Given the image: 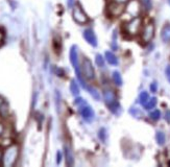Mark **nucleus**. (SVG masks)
<instances>
[{"label":"nucleus","instance_id":"obj_9","mask_svg":"<svg viewBox=\"0 0 170 167\" xmlns=\"http://www.w3.org/2000/svg\"><path fill=\"white\" fill-rule=\"evenodd\" d=\"M69 56H70V62L73 66L75 73H80V59H78V52H77V47L72 46L70 48V53H69Z\"/></svg>","mask_w":170,"mask_h":167},{"label":"nucleus","instance_id":"obj_36","mask_svg":"<svg viewBox=\"0 0 170 167\" xmlns=\"http://www.w3.org/2000/svg\"><path fill=\"white\" fill-rule=\"evenodd\" d=\"M0 160H1V153H0Z\"/></svg>","mask_w":170,"mask_h":167},{"label":"nucleus","instance_id":"obj_12","mask_svg":"<svg viewBox=\"0 0 170 167\" xmlns=\"http://www.w3.org/2000/svg\"><path fill=\"white\" fill-rule=\"evenodd\" d=\"M161 39L164 43H170V23H166L161 29Z\"/></svg>","mask_w":170,"mask_h":167},{"label":"nucleus","instance_id":"obj_8","mask_svg":"<svg viewBox=\"0 0 170 167\" xmlns=\"http://www.w3.org/2000/svg\"><path fill=\"white\" fill-rule=\"evenodd\" d=\"M80 116L83 117V119L87 122H92L93 119H94V111L93 109L88 106L87 104L85 105H81L80 106Z\"/></svg>","mask_w":170,"mask_h":167},{"label":"nucleus","instance_id":"obj_14","mask_svg":"<svg viewBox=\"0 0 170 167\" xmlns=\"http://www.w3.org/2000/svg\"><path fill=\"white\" fill-rule=\"evenodd\" d=\"M104 59L112 66H117L118 63H119V62H118V57L115 56L114 52H112V51H105Z\"/></svg>","mask_w":170,"mask_h":167},{"label":"nucleus","instance_id":"obj_7","mask_svg":"<svg viewBox=\"0 0 170 167\" xmlns=\"http://www.w3.org/2000/svg\"><path fill=\"white\" fill-rule=\"evenodd\" d=\"M141 12H142V7L139 0H129L125 4V11H124V13L129 14L130 16L129 18L140 16Z\"/></svg>","mask_w":170,"mask_h":167},{"label":"nucleus","instance_id":"obj_35","mask_svg":"<svg viewBox=\"0 0 170 167\" xmlns=\"http://www.w3.org/2000/svg\"><path fill=\"white\" fill-rule=\"evenodd\" d=\"M114 1H116L118 3H121V4H126L129 0H114Z\"/></svg>","mask_w":170,"mask_h":167},{"label":"nucleus","instance_id":"obj_28","mask_svg":"<svg viewBox=\"0 0 170 167\" xmlns=\"http://www.w3.org/2000/svg\"><path fill=\"white\" fill-rule=\"evenodd\" d=\"M75 104L78 105V106H81V105H85V104H86V101H85V100H84L83 98H80V97H78V98L75 99Z\"/></svg>","mask_w":170,"mask_h":167},{"label":"nucleus","instance_id":"obj_31","mask_svg":"<svg viewBox=\"0 0 170 167\" xmlns=\"http://www.w3.org/2000/svg\"><path fill=\"white\" fill-rule=\"evenodd\" d=\"M165 72H166V76H167V78H168V81H169V83H170V65L167 66Z\"/></svg>","mask_w":170,"mask_h":167},{"label":"nucleus","instance_id":"obj_18","mask_svg":"<svg viewBox=\"0 0 170 167\" xmlns=\"http://www.w3.org/2000/svg\"><path fill=\"white\" fill-rule=\"evenodd\" d=\"M129 114L135 118H142L143 117V112L137 107H132L129 109Z\"/></svg>","mask_w":170,"mask_h":167},{"label":"nucleus","instance_id":"obj_24","mask_svg":"<svg viewBox=\"0 0 170 167\" xmlns=\"http://www.w3.org/2000/svg\"><path fill=\"white\" fill-rule=\"evenodd\" d=\"M95 63H96L97 67H99V68H104V63H105L104 57L102 56L101 54H97L96 57H95Z\"/></svg>","mask_w":170,"mask_h":167},{"label":"nucleus","instance_id":"obj_37","mask_svg":"<svg viewBox=\"0 0 170 167\" xmlns=\"http://www.w3.org/2000/svg\"><path fill=\"white\" fill-rule=\"evenodd\" d=\"M167 1H168V3L170 4V0H167Z\"/></svg>","mask_w":170,"mask_h":167},{"label":"nucleus","instance_id":"obj_17","mask_svg":"<svg viewBox=\"0 0 170 167\" xmlns=\"http://www.w3.org/2000/svg\"><path fill=\"white\" fill-rule=\"evenodd\" d=\"M87 90L89 91V93L92 95V97L94 99L96 100H100V98H101V96H100V94L98 92V90L96 89L95 87L93 86H87Z\"/></svg>","mask_w":170,"mask_h":167},{"label":"nucleus","instance_id":"obj_6","mask_svg":"<svg viewBox=\"0 0 170 167\" xmlns=\"http://www.w3.org/2000/svg\"><path fill=\"white\" fill-rule=\"evenodd\" d=\"M80 71L83 73L84 77L87 78L89 81H92L95 78V70H94V67L91 63V61L87 57H84L80 64Z\"/></svg>","mask_w":170,"mask_h":167},{"label":"nucleus","instance_id":"obj_29","mask_svg":"<svg viewBox=\"0 0 170 167\" xmlns=\"http://www.w3.org/2000/svg\"><path fill=\"white\" fill-rule=\"evenodd\" d=\"M67 2H68V7H69V8H71V10L73 8L74 5L76 4V3H75V0H68Z\"/></svg>","mask_w":170,"mask_h":167},{"label":"nucleus","instance_id":"obj_10","mask_svg":"<svg viewBox=\"0 0 170 167\" xmlns=\"http://www.w3.org/2000/svg\"><path fill=\"white\" fill-rule=\"evenodd\" d=\"M84 39L87 41V43H89L91 46L93 47H97L98 45V42H97V37L94 32V30L92 28H87L84 32Z\"/></svg>","mask_w":170,"mask_h":167},{"label":"nucleus","instance_id":"obj_27","mask_svg":"<svg viewBox=\"0 0 170 167\" xmlns=\"http://www.w3.org/2000/svg\"><path fill=\"white\" fill-rule=\"evenodd\" d=\"M150 91L153 93H156L158 91V84L156 83V81H153V84H150Z\"/></svg>","mask_w":170,"mask_h":167},{"label":"nucleus","instance_id":"obj_1","mask_svg":"<svg viewBox=\"0 0 170 167\" xmlns=\"http://www.w3.org/2000/svg\"><path fill=\"white\" fill-rule=\"evenodd\" d=\"M19 146L17 144H11L4 150L1 155V163L4 167H12L17 162L19 157Z\"/></svg>","mask_w":170,"mask_h":167},{"label":"nucleus","instance_id":"obj_15","mask_svg":"<svg viewBox=\"0 0 170 167\" xmlns=\"http://www.w3.org/2000/svg\"><path fill=\"white\" fill-rule=\"evenodd\" d=\"M8 106L7 104L5 102V100L3 98H1L0 97V115H1L2 117H7L8 115Z\"/></svg>","mask_w":170,"mask_h":167},{"label":"nucleus","instance_id":"obj_13","mask_svg":"<svg viewBox=\"0 0 170 167\" xmlns=\"http://www.w3.org/2000/svg\"><path fill=\"white\" fill-rule=\"evenodd\" d=\"M64 154H65V159H66V164L67 166H72L74 164V158L73 154H72L71 148L69 146L64 147Z\"/></svg>","mask_w":170,"mask_h":167},{"label":"nucleus","instance_id":"obj_16","mask_svg":"<svg viewBox=\"0 0 170 167\" xmlns=\"http://www.w3.org/2000/svg\"><path fill=\"white\" fill-rule=\"evenodd\" d=\"M142 7V11L149 12L153 8V1L151 0H139Z\"/></svg>","mask_w":170,"mask_h":167},{"label":"nucleus","instance_id":"obj_3","mask_svg":"<svg viewBox=\"0 0 170 167\" xmlns=\"http://www.w3.org/2000/svg\"><path fill=\"white\" fill-rule=\"evenodd\" d=\"M154 32H156V26L153 20L147 21L146 23H143L142 26L140 36H141V40L144 43H149L154 37Z\"/></svg>","mask_w":170,"mask_h":167},{"label":"nucleus","instance_id":"obj_20","mask_svg":"<svg viewBox=\"0 0 170 167\" xmlns=\"http://www.w3.org/2000/svg\"><path fill=\"white\" fill-rule=\"evenodd\" d=\"M156 106H157V98L156 97H151V98L148 99V101L146 104L144 105V108H145V110L150 111V110H153V109H154Z\"/></svg>","mask_w":170,"mask_h":167},{"label":"nucleus","instance_id":"obj_32","mask_svg":"<svg viewBox=\"0 0 170 167\" xmlns=\"http://www.w3.org/2000/svg\"><path fill=\"white\" fill-rule=\"evenodd\" d=\"M165 120L167 122H170V111L169 110H167L165 113Z\"/></svg>","mask_w":170,"mask_h":167},{"label":"nucleus","instance_id":"obj_4","mask_svg":"<svg viewBox=\"0 0 170 167\" xmlns=\"http://www.w3.org/2000/svg\"><path fill=\"white\" fill-rule=\"evenodd\" d=\"M72 18H73L75 22L77 24H80V25H85L90 20L86 12L84 11L83 7L80 3H76L72 8Z\"/></svg>","mask_w":170,"mask_h":167},{"label":"nucleus","instance_id":"obj_19","mask_svg":"<svg viewBox=\"0 0 170 167\" xmlns=\"http://www.w3.org/2000/svg\"><path fill=\"white\" fill-rule=\"evenodd\" d=\"M112 77H113L114 84L116 85V86H118V87L122 86L123 81H122V77H121V74L119 73V72H118V71L113 72V75H112Z\"/></svg>","mask_w":170,"mask_h":167},{"label":"nucleus","instance_id":"obj_22","mask_svg":"<svg viewBox=\"0 0 170 167\" xmlns=\"http://www.w3.org/2000/svg\"><path fill=\"white\" fill-rule=\"evenodd\" d=\"M149 98H150L149 94H148L146 91H143V92H141L140 95H139V102H140L142 106H144L148 101V99Z\"/></svg>","mask_w":170,"mask_h":167},{"label":"nucleus","instance_id":"obj_34","mask_svg":"<svg viewBox=\"0 0 170 167\" xmlns=\"http://www.w3.org/2000/svg\"><path fill=\"white\" fill-rule=\"evenodd\" d=\"M57 159H56V162H57V164H60V162H61V160H62V153L61 151H57Z\"/></svg>","mask_w":170,"mask_h":167},{"label":"nucleus","instance_id":"obj_23","mask_svg":"<svg viewBox=\"0 0 170 167\" xmlns=\"http://www.w3.org/2000/svg\"><path fill=\"white\" fill-rule=\"evenodd\" d=\"M156 139H157V142L159 145H164L166 142V137H165V134L163 132H158L157 135H156Z\"/></svg>","mask_w":170,"mask_h":167},{"label":"nucleus","instance_id":"obj_5","mask_svg":"<svg viewBox=\"0 0 170 167\" xmlns=\"http://www.w3.org/2000/svg\"><path fill=\"white\" fill-rule=\"evenodd\" d=\"M125 11V4H121L118 2L111 0L107 5V14L112 18H118Z\"/></svg>","mask_w":170,"mask_h":167},{"label":"nucleus","instance_id":"obj_33","mask_svg":"<svg viewBox=\"0 0 170 167\" xmlns=\"http://www.w3.org/2000/svg\"><path fill=\"white\" fill-rule=\"evenodd\" d=\"M3 134H4V125L1 122H0V137H1V136H3Z\"/></svg>","mask_w":170,"mask_h":167},{"label":"nucleus","instance_id":"obj_25","mask_svg":"<svg viewBox=\"0 0 170 167\" xmlns=\"http://www.w3.org/2000/svg\"><path fill=\"white\" fill-rule=\"evenodd\" d=\"M149 117H150V119L153 120V121L160 120V118H161V112L159 110H154V111H153L149 114Z\"/></svg>","mask_w":170,"mask_h":167},{"label":"nucleus","instance_id":"obj_30","mask_svg":"<svg viewBox=\"0 0 170 167\" xmlns=\"http://www.w3.org/2000/svg\"><path fill=\"white\" fill-rule=\"evenodd\" d=\"M3 40H4V33H3V30L0 28V45L3 43Z\"/></svg>","mask_w":170,"mask_h":167},{"label":"nucleus","instance_id":"obj_26","mask_svg":"<svg viewBox=\"0 0 170 167\" xmlns=\"http://www.w3.org/2000/svg\"><path fill=\"white\" fill-rule=\"evenodd\" d=\"M107 130H105L104 129H100L99 133H98V137L100 138V140H101L102 142H105V138H107Z\"/></svg>","mask_w":170,"mask_h":167},{"label":"nucleus","instance_id":"obj_21","mask_svg":"<svg viewBox=\"0 0 170 167\" xmlns=\"http://www.w3.org/2000/svg\"><path fill=\"white\" fill-rule=\"evenodd\" d=\"M70 92L74 96H77L80 94V87H78V84L74 80L71 81L70 83Z\"/></svg>","mask_w":170,"mask_h":167},{"label":"nucleus","instance_id":"obj_2","mask_svg":"<svg viewBox=\"0 0 170 167\" xmlns=\"http://www.w3.org/2000/svg\"><path fill=\"white\" fill-rule=\"evenodd\" d=\"M142 26H143V20L140 16L130 18L129 21H126L123 24L122 30L125 35H129V37H135L137 35H140Z\"/></svg>","mask_w":170,"mask_h":167},{"label":"nucleus","instance_id":"obj_11","mask_svg":"<svg viewBox=\"0 0 170 167\" xmlns=\"http://www.w3.org/2000/svg\"><path fill=\"white\" fill-rule=\"evenodd\" d=\"M104 99L105 105H107L108 107L111 105H113L114 102L118 101L117 97H116V95H115V92L111 89H107V90L104 91Z\"/></svg>","mask_w":170,"mask_h":167}]
</instances>
